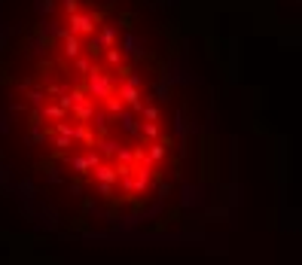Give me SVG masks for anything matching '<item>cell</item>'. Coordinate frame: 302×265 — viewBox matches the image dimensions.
Returning <instances> with one entry per match:
<instances>
[{
	"instance_id": "obj_1",
	"label": "cell",
	"mask_w": 302,
	"mask_h": 265,
	"mask_svg": "<svg viewBox=\"0 0 302 265\" xmlns=\"http://www.w3.org/2000/svg\"><path fill=\"white\" fill-rule=\"evenodd\" d=\"M183 37L162 0H22L0 31V92L22 104L25 140L104 201L159 186L122 140L162 168L174 152L168 101Z\"/></svg>"
}]
</instances>
